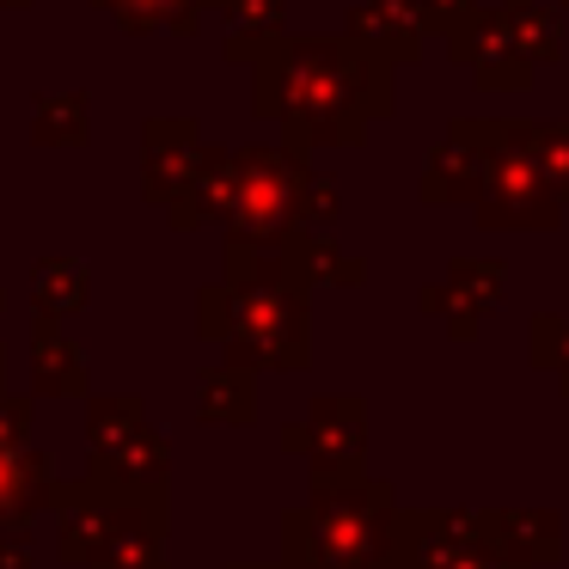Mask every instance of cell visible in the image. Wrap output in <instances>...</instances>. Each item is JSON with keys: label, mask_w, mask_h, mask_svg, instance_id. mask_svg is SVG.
I'll use <instances>...</instances> for the list:
<instances>
[{"label": "cell", "mask_w": 569, "mask_h": 569, "mask_svg": "<svg viewBox=\"0 0 569 569\" xmlns=\"http://www.w3.org/2000/svg\"><path fill=\"white\" fill-rule=\"evenodd\" d=\"M209 160L214 153L197 141L190 123H178V117H153L148 123V197L153 202H178L202 178Z\"/></svg>", "instance_id": "obj_5"}, {"label": "cell", "mask_w": 569, "mask_h": 569, "mask_svg": "<svg viewBox=\"0 0 569 569\" xmlns=\"http://www.w3.org/2000/svg\"><path fill=\"white\" fill-rule=\"evenodd\" d=\"M295 447H307L319 471H361V405L349 398H325L312 410V422L300 435H288Z\"/></svg>", "instance_id": "obj_6"}, {"label": "cell", "mask_w": 569, "mask_h": 569, "mask_svg": "<svg viewBox=\"0 0 569 569\" xmlns=\"http://www.w3.org/2000/svg\"><path fill=\"white\" fill-rule=\"evenodd\" d=\"M0 7H7V13H19V7H31V0H0Z\"/></svg>", "instance_id": "obj_14"}, {"label": "cell", "mask_w": 569, "mask_h": 569, "mask_svg": "<svg viewBox=\"0 0 569 569\" xmlns=\"http://www.w3.org/2000/svg\"><path fill=\"white\" fill-rule=\"evenodd\" d=\"M99 563H117V569H160V545H153V532H136V527L123 520V527H117V539L104 545Z\"/></svg>", "instance_id": "obj_12"}, {"label": "cell", "mask_w": 569, "mask_h": 569, "mask_svg": "<svg viewBox=\"0 0 569 569\" xmlns=\"http://www.w3.org/2000/svg\"><path fill=\"white\" fill-rule=\"evenodd\" d=\"M398 520L386 483H325L319 502L300 508L288 545L300 563L295 569H380L392 557Z\"/></svg>", "instance_id": "obj_1"}, {"label": "cell", "mask_w": 569, "mask_h": 569, "mask_svg": "<svg viewBox=\"0 0 569 569\" xmlns=\"http://www.w3.org/2000/svg\"><path fill=\"white\" fill-rule=\"evenodd\" d=\"M31 373H38V392H56V398L87 386V361L56 331V319H38V331H31Z\"/></svg>", "instance_id": "obj_7"}, {"label": "cell", "mask_w": 569, "mask_h": 569, "mask_svg": "<svg viewBox=\"0 0 569 569\" xmlns=\"http://www.w3.org/2000/svg\"><path fill=\"white\" fill-rule=\"evenodd\" d=\"M117 19L123 31H197L209 0H92Z\"/></svg>", "instance_id": "obj_9"}, {"label": "cell", "mask_w": 569, "mask_h": 569, "mask_svg": "<svg viewBox=\"0 0 569 569\" xmlns=\"http://www.w3.org/2000/svg\"><path fill=\"white\" fill-rule=\"evenodd\" d=\"M202 331L227 337L239 349V368L263 361V368H295L307 356V325H300V300L282 282H251L239 276L233 288L202 295Z\"/></svg>", "instance_id": "obj_2"}, {"label": "cell", "mask_w": 569, "mask_h": 569, "mask_svg": "<svg viewBox=\"0 0 569 569\" xmlns=\"http://www.w3.org/2000/svg\"><path fill=\"white\" fill-rule=\"evenodd\" d=\"M295 166L282 153H239L233 160V202L227 221L239 227V246H270L282 233V221L295 214Z\"/></svg>", "instance_id": "obj_3"}, {"label": "cell", "mask_w": 569, "mask_h": 569, "mask_svg": "<svg viewBox=\"0 0 569 569\" xmlns=\"http://www.w3.org/2000/svg\"><path fill=\"white\" fill-rule=\"evenodd\" d=\"M31 295H38L43 319H62V312L87 307L92 276H87V263H74V258H43L38 270H31Z\"/></svg>", "instance_id": "obj_8"}, {"label": "cell", "mask_w": 569, "mask_h": 569, "mask_svg": "<svg viewBox=\"0 0 569 569\" xmlns=\"http://www.w3.org/2000/svg\"><path fill=\"white\" fill-rule=\"evenodd\" d=\"M202 417L246 422L251 417V380H246V373H233V368L209 373V380H202Z\"/></svg>", "instance_id": "obj_11"}, {"label": "cell", "mask_w": 569, "mask_h": 569, "mask_svg": "<svg viewBox=\"0 0 569 569\" xmlns=\"http://www.w3.org/2000/svg\"><path fill=\"white\" fill-rule=\"evenodd\" d=\"M276 13H282V0H227V19H233L239 31H263V26H276Z\"/></svg>", "instance_id": "obj_13"}, {"label": "cell", "mask_w": 569, "mask_h": 569, "mask_svg": "<svg viewBox=\"0 0 569 569\" xmlns=\"http://www.w3.org/2000/svg\"><path fill=\"white\" fill-rule=\"evenodd\" d=\"M50 496V459L26 447V405H0V527L38 515Z\"/></svg>", "instance_id": "obj_4"}, {"label": "cell", "mask_w": 569, "mask_h": 569, "mask_svg": "<svg viewBox=\"0 0 569 569\" xmlns=\"http://www.w3.org/2000/svg\"><path fill=\"white\" fill-rule=\"evenodd\" d=\"M87 129H92L87 92H56V99H38V111H31L38 148H74V141H87Z\"/></svg>", "instance_id": "obj_10"}]
</instances>
